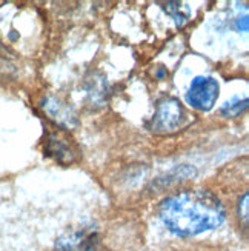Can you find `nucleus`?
Instances as JSON below:
<instances>
[{
  "label": "nucleus",
  "instance_id": "obj_1",
  "mask_svg": "<svg viewBox=\"0 0 249 251\" xmlns=\"http://www.w3.org/2000/svg\"><path fill=\"white\" fill-rule=\"evenodd\" d=\"M158 217L180 237H192L219 228L226 219L222 201L208 190H183L160 203Z\"/></svg>",
  "mask_w": 249,
  "mask_h": 251
},
{
  "label": "nucleus",
  "instance_id": "obj_2",
  "mask_svg": "<svg viewBox=\"0 0 249 251\" xmlns=\"http://www.w3.org/2000/svg\"><path fill=\"white\" fill-rule=\"evenodd\" d=\"M185 108L176 97H163L157 102L156 113L151 119V129L157 133H172L185 122Z\"/></svg>",
  "mask_w": 249,
  "mask_h": 251
},
{
  "label": "nucleus",
  "instance_id": "obj_3",
  "mask_svg": "<svg viewBox=\"0 0 249 251\" xmlns=\"http://www.w3.org/2000/svg\"><path fill=\"white\" fill-rule=\"evenodd\" d=\"M219 82L209 75H197L189 85L186 102L197 111H209L219 99Z\"/></svg>",
  "mask_w": 249,
  "mask_h": 251
},
{
  "label": "nucleus",
  "instance_id": "obj_4",
  "mask_svg": "<svg viewBox=\"0 0 249 251\" xmlns=\"http://www.w3.org/2000/svg\"><path fill=\"white\" fill-rule=\"evenodd\" d=\"M56 251H100L99 233L92 226L72 228L57 239Z\"/></svg>",
  "mask_w": 249,
  "mask_h": 251
},
{
  "label": "nucleus",
  "instance_id": "obj_5",
  "mask_svg": "<svg viewBox=\"0 0 249 251\" xmlns=\"http://www.w3.org/2000/svg\"><path fill=\"white\" fill-rule=\"evenodd\" d=\"M45 151L48 156L54 157L63 165L65 163H74L79 159V151L75 144L60 133H52L48 136Z\"/></svg>",
  "mask_w": 249,
  "mask_h": 251
},
{
  "label": "nucleus",
  "instance_id": "obj_6",
  "mask_svg": "<svg viewBox=\"0 0 249 251\" xmlns=\"http://www.w3.org/2000/svg\"><path fill=\"white\" fill-rule=\"evenodd\" d=\"M248 106V100L243 99H234L232 102H228L225 103L223 108H222V114L226 116V117H237L239 114H242Z\"/></svg>",
  "mask_w": 249,
  "mask_h": 251
},
{
  "label": "nucleus",
  "instance_id": "obj_7",
  "mask_svg": "<svg viewBox=\"0 0 249 251\" xmlns=\"http://www.w3.org/2000/svg\"><path fill=\"white\" fill-rule=\"evenodd\" d=\"M181 8H183V5L179 3V2H171V3H166L165 5V9L168 11V13L172 17H174V20L177 22V25H183L188 20V16L181 14Z\"/></svg>",
  "mask_w": 249,
  "mask_h": 251
},
{
  "label": "nucleus",
  "instance_id": "obj_8",
  "mask_svg": "<svg viewBox=\"0 0 249 251\" xmlns=\"http://www.w3.org/2000/svg\"><path fill=\"white\" fill-rule=\"evenodd\" d=\"M248 198H249V194L245 193L243 198L239 202V205H237V214H239L240 221L243 219V225L245 226H248Z\"/></svg>",
  "mask_w": 249,
  "mask_h": 251
}]
</instances>
